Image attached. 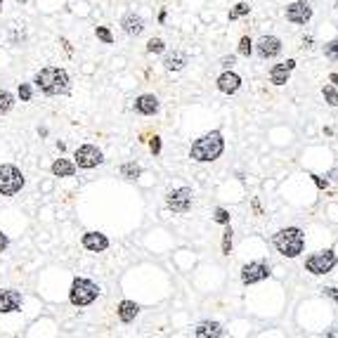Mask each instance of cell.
<instances>
[{
    "label": "cell",
    "mask_w": 338,
    "mask_h": 338,
    "mask_svg": "<svg viewBox=\"0 0 338 338\" xmlns=\"http://www.w3.org/2000/svg\"><path fill=\"white\" fill-rule=\"evenodd\" d=\"M33 83L45 95H66L71 80H69V73L64 69H59V66H45V69H40L36 73Z\"/></svg>",
    "instance_id": "obj_1"
},
{
    "label": "cell",
    "mask_w": 338,
    "mask_h": 338,
    "mask_svg": "<svg viewBox=\"0 0 338 338\" xmlns=\"http://www.w3.org/2000/svg\"><path fill=\"white\" fill-rule=\"evenodd\" d=\"M225 149V140H223V133H213L204 135V137H199L194 144H192V149H189V156L199 163H211V161L220 159V154Z\"/></svg>",
    "instance_id": "obj_2"
},
{
    "label": "cell",
    "mask_w": 338,
    "mask_h": 338,
    "mask_svg": "<svg viewBox=\"0 0 338 338\" xmlns=\"http://www.w3.org/2000/svg\"><path fill=\"white\" fill-rule=\"evenodd\" d=\"M275 249L286 258H298L305 249V234L301 227H284L275 234Z\"/></svg>",
    "instance_id": "obj_3"
},
{
    "label": "cell",
    "mask_w": 338,
    "mask_h": 338,
    "mask_svg": "<svg viewBox=\"0 0 338 338\" xmlns=\"http://www.w3.org/2000/svg\"><path fill=\"white\" fill-rule=\"evenodd\" d=\"M99 296V286L95 282H90V279H73L71 284V291H69V301L71 305L76 308H85L90 303H95Z\"/></svg>",
    "instance_id": "obj_4"
},
{
    "label": "cell",
    "mask_w": 338,
    "mask_h": 338,
    "mask_svg": "<svg viewBox=\"0 0 338 338\" xmlns=\"http://www.w3.org/2000/svg\"><path fill=\"white\" fill-rule=\"evenodd\" d=\"M24 187V175L17 166H0V194L12 196Z\"/></svg>",
    "instance_id": "obj_5"
},
{
    "label": "cell",
    "mask_w": 338,
    "mask_h": 338,
    "mask_svg": "<svg viewBox=\"0 0 338 338\" xmlns=\"http://www.w3.org/2000/svg\"><path fill=\"white\" fill-rule=\"evenodd\" d=\"M336 263H338V256L331 249H327V251H320V253H312L310 258L305 260V270L310 275H327V272H331L336 267Z\"/></svg>",
    "instance_id": "obj_6"
},
{
    "label": "cell",
    "mask_w": 338,
    "mask_h": 338,
    "mask_svg": "<svg viewBox=\"0 0 338 338\" xmlns=\"http://www.w3.org/2000/svg\"><path fill=\"white\" fill-rule=\"evenodd\" d=\"M166 206H168L173 213H187L192 208V189L189 187H180V189H173L166 194Z\"/></svg>",
    "instance_id": "obj_7"
},
{
    "label": "cell",
    "mask_w": 338,
    "mask_h": 338,
    "mask_svg": "<svg viewBox=\"0 0 338 338\" xmlns=\"http://www.w3.org/2000/svg\"><path fill=\"white\" fill-rule=\"evenodd\" d=\"M73 159H76V166H78V168H95V166H99V163L104 161V156H102V151H99L95 144H83V147L76 149Z\"/></svg>",
    "instance_id": "obj_8"
},
{
    "label": "cell",
    "mask_w": 338,
    "mask_h": 338,
    "mask_svg": "<svg viewBox=\"0 0 338 338\" xmlns=\"http://www.w3.org/2000/svg\"><path fill=\"white\" fill-rule=\"evenodd\" d=\"M267 277H270V265L267 263L256 260V263H249V265L241 267V282L244 284H256V282H263Z\"/></svg>",
    "instance_id": "obj_9"
},
{
    "label": "cell",
    "mask_w": 338,
    "mask_h": 338,
    "mask_svg": "<svg viewBox=\"0 0 338 338\" xmlns=\"http://www.w3.org/2000/svg\"><path fill=\"white\" fill-rule=\"evenodd\" d=\"M286 19L291 24H308L312 19V7L305 2V0H296L286 7Z\"/></svg>",
    "instance_id": "obj_10"
},
{
    "label": "cell",
    "mask_w": 338,
    "mask_h": 338,
    "mask_svg": "<svg viewBox=\"0 0 338 338\" xmlns=\"http://www.w3.org/2000/svg\"><path fill=\"white\" fill-rule=\"evenodd\" d=\"M256 52H258L260 59H272V57L282 52V40L277 36H263L256 43Z\"/></svg>",
    "instance_id": "obj_11"
},
{
    "label": "cell",
    "mask_w": 338,
    "mask_h": 338,
    "mask_svg": "<svg viewBox=\"0 0 338 338\" xmlns=\"http://www.w3.org/2000/svg\"><path fill=\"white\" fill-rule=\"evenodd\" d=\"M296 69V62L294 59H286L284 64H275L272 69H270V80L275 83V85H286L289 78H291V71Z\"/></svg>",
    "instance_id": "obj_12"
},
{
    "label": "cell",
    "mask_w": 338,
    "mask_h": 338,
    "mask_svg": "<svg viewBox=\"0 0 338 338\" xmlns=\"http://www.w3.org/2000/svg\"><path fill=\"white\" fill-rule=\"evenodd\" d=\"M83 246L92 253H102L109 249V239L102 232H88V234H83Z\"/></svg>",
    "instance_id": "obj_13"
},
{
    "label": "cell",
    "mask_w": 338,
    "mask_h": 338,
    "mask_svg": "<svg viewBox=\"0 0 338 338\" xmlns=\"http://www.w3.org/2000/svg\"><path fill=\"white\" fill-rule=\"evenodd\" d=\"M239 88H241V76L239 73H234L232 69H227V71L218 78V90L225 92V95H234Z\"/></svg>",
    "instance_id": "obj_14"
},
{
    "label": "cell",
    "mask_w": 338,
    "mask_h": 338,
    "mask_svg": "<svg viewBox=\"0 0 338 338\" xmlns=\"http://www.w3.org/2000/svg\"><path fill=\"white\" fill-rule=\"evenodd\" d=\"M159 109H161V104H159V99L154 97V95H140V97L135 99V111H137V114H142V116L159 114Z\"/></svg>",
    "instance_id": "obj_15"
},
{
    "label": "cell",
    "mask_w": 338,
    "mask_h": 338,
    "mask_svg": "<svg viewBox=\"0 0 338 338\" xmlns=\"http://www.w3.org/2000/svg\"><path fill=\"white\" fill-rule=\"evenodd\" d=\"M121 26H123V31L128 36H140L144 31V19L140 14H135V12H128L121 19Z\"/></svg>",
    "instance_id": "obj_16"
},
{
    "label": "cell",
    "mask_w": 338,
    "mask_h": 338,
    "mask_svg": "<svg viewBox=\"0 0 338 338\" xmlns=\"http://www.w3.org/2000/svg\"><path fill=\"white\" fill-rule=\"evenodd\" d=\"M21 305V294L19 291H0V312H14Z\"/></svg>",
    "instance_id": "obj_17"
},
{
    "label": "cell",
    "mask_w": 338,
    "mask_h": 338,
    "mask_svg": "<svg viewBox=\"0 0 338 338\" xmlns=\"http://www.w3.org/2000/svg\"><path fill=\"white\" fill-rule=\"evenodd\" d=\"M199 338H220L223 336V327L218 322H201L194 331Z\"/></svg>",
    "instance_id": "obj_18"
},
{
    "label": "cell",
    "mask_w": 338,
    "mask_h": 338,
    "mask_svg": "<svg viewBox=\"0 0 338 338\" xmlns=\"http://www.w3.org/2000/svg\"><path fill=\"white\" fill-rule=\"evenodd\" d=\"M137 312H140V305L135 301H121L118 303V317H121V322H125V324H130V322L137 317Z\"/></svg>",
    "instance_id": "obj_19"
},
{
    "label": "cell",
    "mask_w": 338,
    "mask_h": 338,
    "mask_svg": "<svg viewBox=\"0 0 338 338\" xmlns=\"http://www.w3.org/2000/svg\"><path fill=\"white\" fill-rule=\"evenodd\" d=\"M73 173H76V163H71V161L57 159L52 163V175H57V178H71Z\"/></svg>",
    "instance_id": "obj_20"
},
{
    "label": "cell",
    "mask_w": 338,
    "mask_h": 338,
    "mask_svg": "<svg viewBox=\"0 0 338 338\" xmlns=\"http://www.w3.org/2000/svg\"><path fill=\"white\" fill-rule=\"evenodd\" d=\"M185 64H187V57L182 52H170L163 57V66L168 71H180V69H185Z\"/></svg>",
    "instance_id": "obj_21"
},
{
    "label": "cell",
    "mask_w": 338,
    "mask_h": 338,
    "mask_svg": "<svg viewBox=\"0 0 338 338\" xmlns=\"http://www.w3.org/2000/svg\"><path fill=\"white\" fill-rule=\"evenodd\" d=\"M121 175H123L125 180H137L142 175V168H140L137 163H123V166H121Z\"/></svg>",
    "instance_id": "obj_22"
},
{
    "label": "cell",
    "mask_w": 338,
    "mask_h": 338,
    "mask_svg": "<svg viewBox=\"0 0 338 338\" xmlns=\"http://www.w3.org/2000/svg\"><path fill=\"white\" fill-rule=\"evenodd\" d=\"M12 107H14V97H12V92H7V90L0 88V116L7 114Z\"/></svg>",
    "instance_id": "obj_23"
},
{
    "label": "cell",
    "mask_w": 338,
    "mask_h": 338,
    "mask_svg": "<svg viewBox=\"0 0 338 338\" xmlns=\"http://www.w3.org/2000/svg\"><path fill=\"white\" fill-rule=\"evenodd\" d=\"M249 12H251L249 2H237L234 9H230V21H234V19H239V17H246Z\"/></svg>",
    "instance_id": "obj_24"
},
{
    "label": "cell",
    "mask_w": 338,
    "mask_h": 338,
    "mask_svg": "<svg viewBox=\"0 0 338 338\" xmlns=\"http://www.w3.org/2000/svg\"><path fill=\"white\" fill-rule=\"evenodd\" d=\"M322 92H324V99H327V104H331V107H338V90L334 88V85H324V88H322Z\"/></svg>",
    "instance_id": "obj_25"
},
{
    "label": "cell",
    "mask_w": 338,
    "mask_h": 338,
    "mask_svg": "<svg viewBox=\"0 0 338 338\" xmlns=\"http://www.w3.org/2000/svg\"><path fill=\"white\" fill-rule=\"evenodd\" d=\"M324 57L331 62H338V40H331V43L324 45Z\"/></svg>",
    "instance_id": "obj_26"
},
{
    "label": "cell",
    "mask_w": 338,
    "mask_h": 338,
    "mask_svg": "<svg viewBox=\"0 0 338 338\" xmlns=\"http://www.w3.org/2000/svg\"><path fill=\"white\" fill-rule=\"evenodd\" d=\"M232 234H234V232H232V227L227 225V230L223 232V253L225 256H230L232 253Z\"/></svg>",
    "instance_id": "obj_27"
},
{
    "label": "cell",
    "mask_w": 338,
    "mask_h": 338,
    "mask_svg": "<svg viewBox=\"0 0 338 338\" xmlns=\"http://www.w3.org/2000/svg\"><path fill=\"white\" fill-rule=\"evenodd\" d=\"M95 33H97V38L102 40V43H107V45L114 43V36H111V31H109L107 26H97L95 28Z\"/></svg>",
    "instance_id": "obj_28"
},
{
    "label": "cell",
    "mask_w": 338,
    "mask_h": 338,
    "mask_svg": "<svg viewBox=\"0 0 338 338\" xmlns=\"http://www.w3.org/2000/svg\"><path fill=\"white\" fill-rule=\"evenodd\" d=\"M253 52V40H251L249 36H244L239 40V54H244V57H249V54Z\"/></svg>",
    "instance_id": "obj_29"
},
{
    "label": "cell",
    "mask_w": 338,
    "mask_h": 338,
    "mask_svg": "<svg viewBox=\"0 0 338 338\" xmlns=\"http://www.w3.org/2000/svg\"><path fill=\"white\" fill-rule=\"evenodd\" d=\"M147 50H149V52H163V50H166V43H163L161 38H151L149 43H147Z\"/></svg>",
    "instance_id": "obj_30"
},
{
    "label": "cell",
    "mask_w": 338,
    "mask_h": 338,
    "mask_svg": "<svg viewBox=\"0 0 338 338\" xmlns=\"http://www.w3.org/2000/svg\"><path fill=\"white\" fill-rule=\"evenodd\" d=\"M213 220H215V223H220V225H230V213H227L225 208H215Z\"/></svg>",
    "instance_id": "obj_31"
},
{
    "label": "cell",
    "mask_w": 338,
    "mask_h": 338,
    "mask_svg": "<svg viewBox=\"0 0 338 338\" xmlns=\"http://www.w3.org/2000/svg\"><path fill=\"white\" fill-rule=\"evenodd\" d=\"M19 97H21V102H28V99H31V85H28V83H21V85H19Z\"/></svg>",
    "instance_id": "obj_32"
},
{
    "label": "cell",
    "mask_w": 338,
    "mask_h": 338,
    "mask_svg": "<svg viewBox=\"0 0 338 338\" xmlns=\"http://www.w3.org/2000/svg\"><path fill=\"white\" fill-rule=\"evenodd\" d=\"M149 149H151V154H154V156H156V154H161V137H156V135L151 137V140H149Z\"/></svg>",
    "instance_id": "obj_33"
},
{
    "label": "cell",
    "mask_w": 338,
    "mask_h": 338,
    "mask_svg": "<svg viewBox=\"0 0 338 338\" xmlns=\"http://www.w3.org/2000/svg\"><path fill=\"white\" fill-rule=\"evenodd\" d=\"M310 178L315 180V185H317L320 189H327V187H329V182H327V180H322L320 175H310Z\"/></svg>",
    "instance_id": "obj_34"
},
{
    "label": "cell",
    "mask_w": 338,
    "mask_h": 338,
    "mask_svg": "<svg viewBox=\"0 0 338 338\" xmlns=\"http://www.w3.org/2000/svg\"><path fill=\"white\" fill-rule=\"evenodd\" d=\"M324 294H327L329 298H334V301L338 303V289H334V286H327V289H324Z\"/></svg>",
    "instance_id": "obj_35"
},
{
    "label": "cell",
    "mask_w": 338,
    "mask_h": 338,
    "mask_svg": "<svg viewBox=\"0 0 338 338\" xmlns=\"http://www.w3.org/2000/svg\"><path fill=\"white\" fill-rule=\"evenodd\" d=\"M220 64H223L225 69H232V64H234V54H230V57H223V59H220Z\"/></svg>",
    "instance_id": "obj_36"
},
{
    "label": "cell",
    "mask_w": 338,
    "mask_h": 338,
    "mask_svg": "<svg viewBox=\"0 0 338 338\" xmlns=\"http://www.w3.org/2000/svg\"><path fill=\"white\" fill-rule=\"evenodd\" d=\"M7 244H9V239L5 237V234H2V232H0V251H5V249H7Z\"/></svg>",
    "instance_id": "obj_37"
},
{
    "label": "cell",
    "mask_w": 338,
    "mask_h": 338,
    "mask_svg": "<svg viewBox=\"0 0 338 338\" xmlns=\"http://www.w3.org/2000/svg\"><path fill=\"white\" fill-rule=\"evenodd\" d=\"M329 78H331V83H334V85H338V73H331Z\"/></svg>",
    "instance_id": "obj_38"
},
{
    "label": "cell",
    "mask_w": 338,
    "mask_h": 338,
    "mask_svg": "<svg viewBox=\"0 0 338 338\" xmlns=\"http://www.w3.org/2000/svg\"><path fill=\"white\" fill-rule=\"evenodd\" d=\"M0 5H2V0H0Z\"/></svg>",
    "instance_id": "obj_39"
},
{
    "label": "cell",
    "mask_w": 338,
    "mask_h": 338,
    "mask_svg": "<svg viewBox=\"0 0 338 338\" xmlns=\"http://www.w3.org/2000/svg\"><path fill=\"white\" fill-rule=\"evenodd\" d=\"M336 7H338V2H336Z\"/></svg>",
    "instance_id": "obj_40"
}]
</instances>
